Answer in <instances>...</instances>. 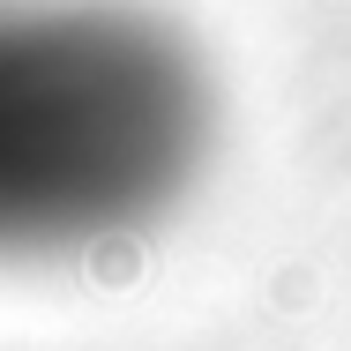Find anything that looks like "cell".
Here are the masks:
<instances>
[{"instance_id":"6da1fadb","label":"cell","mask_w":351,"mask_h":351,"mask_svg":"<svg viewBox=\"0 0 351 351\" xmlns=\"http://www.w3.org/2000/svg\"><path fill=\"white\" fill-rule=\"evenodd\" d=\"M217 149L202 45L142 0H0V269L172 217Z\"/></svg>"}]
</instances>
